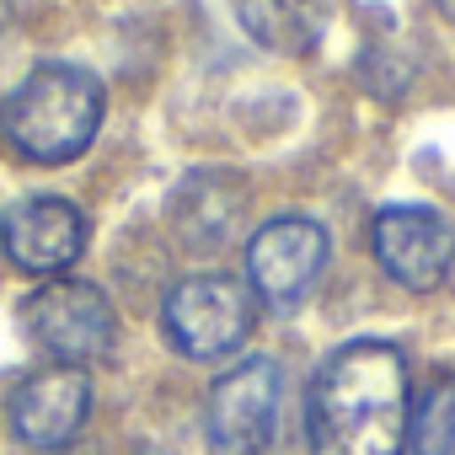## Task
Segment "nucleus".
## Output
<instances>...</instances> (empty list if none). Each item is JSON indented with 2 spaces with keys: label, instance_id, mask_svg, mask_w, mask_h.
I'll return each instance as SVG.
<instances>
[{
  "label": "nucleus",
  "instance_id": "obj_1",
  "mask_svg": "<svg viewBox=\"0 0 455 455\" xmlns=\"http://www.w3.org/2000/svg\"><path fill=\"white\" fill-rule=\"evenodd\" d=\"M407 423H412L407 359L391 343L380 338L343 343L316 370L306 402L311 455H402Z\"/></svg>",
  "mask_w": 455,
  "mask_h": 455
},
{
  "label": "nucleus",
  "instance_id": "obj_2",
  "mask_svg": "<svg viewBox=\"0 0 455 455\" xmlns=\"http://www.w3.org/2000/svg\"><path fill=\"white\" fill-rule=\"evenodd\" d=\"M6 140L38 161V166H65L92 150L102 129V86L92 70L76 65H38L0 113Z\"/></svg>",
  "mask_w": 455,
  "mask_h": 455
},
{
  "label": "nucleus",
  "instance_id": "obj_3",
  "mask_svg": "<svg viewBox=\"0 0 455 455\" xmlns=\"http://www.w3.org/2000/svg\"><path fill=\"white\" fill-rule=\"evenodd\" d=\"M22 332L33 348H44L54 364L86 370L97 359L113 354L118 343V316L108 306V295L97 284H76V279H54L38 295L22 300Z\"/></svg>",
  "mask_w": 455,
  "mask_h": 455
},
{
  "label": "nucleus",
  "instance_id": "obj_4",
  "mask_svg": "<svg viewBox=\"0 0 455 455\" xmlns=\"http://www.w3.org/2000/svg\"><path fill=\"white\" fill-rule=\"evenodd\" d=\"M166 338L188 359H225L252 332V290L231 274H188L166 295Z\"/></svg>",
  "mask_w": 455,
  "mask_h": 455
},
{
  "label": "nucleus",
  "instance_id": "obj_5",
  "mask_svg": "<svg viewBox=\"0 0 455 455\" xmlns=\"http://www.w3.org/2000/svg\"><path fill=\"white\" fill-rule=\"evenodd\" d=\"M370 247H375V263L386 268V279H396L402 290H418V295L439 290L455 274V225L423 204L380 209L370 225Z\"/></svg>",
  "mask_w": 455,
  "mask_h": 455
},
{
  "label": "nucleus",
  "instance_id": "obj_6",
  "mask_svg": "<svg viewBox=\"0 0 455 455\" xmlns=\"http://www.w3.org/2000/svg\"><path fill=\"white\" fill-rule=\"evenodd\" d=\"M279 364L274 359H242L225 370L209 391V450L214 455H268L279 428Z\"/></svg>",
  "mask_w": 455,
  "mask_h": 455
},
{
  "label": "nucleus",
  "instance_id": "obj_7",
  "mask_svg": "<svg viewBox=\"0 0 455 455\" xmlns=\"http://www.w3.org/2000/svg\"><path fill=\"white\" fill-rule=\"evenodd\" d=\"M327 268V231L306 214H279L247 247V279L252 295L274 311H295Z\"/></svg>",
  "mask_w": 455,
  "mask_h": 455
},
{
  "label": "nucleus",
  "instance_id": "obj_8",
  "mask_svg": "<svg viewBox=\"0 0 455 455\" xmlns=\"http://www.w3.org/2000/svg\"><path fill=\"white\" fill-rule=\"evenodd\" d=\"M86 236H92L86 214L70 198H54V193L17 198L0 214V247H6V258L22 274H44V279L65 274L86 252Z\"/></svg>",
  "mask_w": 455,
  "mask_h": 455
},
{
  "label": "nucleus",
  "instance_id": "obj_9",
  "mask_svg": "<svg viewBox=\"0 0 455 455\" xmlns=\"http://www.w3.org/2000/svg\"><path fill=\"white\" fill-rule=\"evenodd\" d=\"M86 418H92V380H86V370L49 364V370H33L12 391V428L33 450H65L86 428Z\"/></svg>",
  "mask_w": 455,
  "mask_h": 455
},
{
  "label": "nucleus",
  "instance_id": "obj_10",
  "mask_svg": "<svg viewBox=\"0 0 455 455\" xmlns=\"http://www.w3.org/2000/svg\"><path fill=\"white\" fill-rule=\"evenodd\" d=\"M242 182L231 177V172H193L188 182H177V193H172V231H177V242L182 247H193V252H209V247H220L225 236H231V225H236V214H242Z\"/></svg>",
  "mask_w": 455,
  "mask_h": 455
},
{
  "label": "nucleus",
  "instance_id": "obj_11",
  "mask_svg": "<svg viewBox=\"0 0 455 455\" xmlns=\"http://www.w3.org/2000/svg\"><path fill=\"white\" fill-rule=\"evenodd\" d=\"M247 38L274 54H311L332 22V0H231Z\"/></svg>",
  "mask_w": 455,
  "mask_h": 455
},
{
  "label": "nucleus",
  "instance_id": "obj_12",
  "mask_svg": "<svg viewBox=\"0 0 455 455\" xmlns=\"http://www.w3.org/2000/svg\"><path fill=\"white\" fill-rule=\"evenodd\" d=\"M407 439H412L418 455H450L455 450V375H439L418 396V412L407 423Z\"/></svg>",
  "mask_w": 455,
  "mask_h": 455
},
{
  "label": "nucleus",
  "instance_id": "obj_13",
  "mask_svg": "<svg viewBox=\"0 0 455 455\" xmlns=\"http://www.w3.org/2000/svg\"><path fill=\"white\" fill-rule=\"evenodd\" d=\"M17 22H22V0H0V49L12 44V33H17Z\"/></svg>",
  "mask_w": 455,
  "mask_h": 455
},
{
  "label": "nucleus",
  "instance_id": "obj_14",
  "mask_svg": "<svg viewBox=\"0 0 455 455\" xmlns=\"http://www.w3.org/2000/svg\"><path fill=\"white\" fill-rule=\"evenodd\" d=\"M434 12H439L444 22H455V0H434Z\"/></svg>",
  "mask_w": 455,
  "mask_h": 455
},
{
  "label": "nucleus",
  "instance_id": "obj_15",
  "mask_svg": "<svg viewBox=\"0 0 455 455\" xmlns=\"http://www.w3.org/2000/svg\"><path fill=\"white\" fill-rule=\"evenodd\" d=\"M450 455H455V450H450Z\"/></svg>",
  "mask_w": 455,
  "mask_h": 455
}]
</instances>
